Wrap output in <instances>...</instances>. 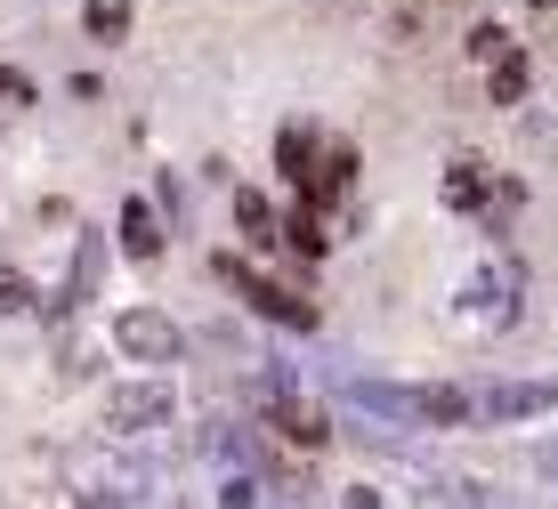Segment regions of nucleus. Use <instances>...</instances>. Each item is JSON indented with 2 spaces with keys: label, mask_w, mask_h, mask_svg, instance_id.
Segmentation results:
<instances>
[{
  "label": "nucleus",
  "mask_w": 558,
  "mask_h": 509,
  "mask_svg": "<svg viewBox=\"0 0 558 509\" xmlns=\"http://www.w3.org/2000/svg\"><path fill=\"white\" fill-rule=\"evenodd\" d=\"M267 469H219V509H267Z\"/></svg>",
  "instance_id": "obj_12"
},
{
  "label": "nucleus",
  "mask_w": 558,
  "mask_h": 509,
  "mask_svg": "<svg viewBox=\"0 0 558 509\" xmlns=\"http://www.w3.org/2000/svg\"><path fill=\"white\" fill-rule=\"evenodd\" d=\"M526 82H534L526 49H502V57L486 65V97H494V106H518V97H526Z\"/></svg>",
  "instance_id": "obj_11"
},
{
  "label": "nucleus",
  "mask_w": 558,
  "mask_h": 509,
  "mask_svg": "<svg viewBox=\"0 0 558 509\" xmlns=\"http://www.w3.org/2000/svg\"><path fill=\"white\" fill-rule=\"evenodd\" d=\"M349 186H356V154H349V146H324V162H316V179H307L300 203H307V210H316V203H340Z\"/></svg>",
  "instance_id": "obj_8"
},
{
  "label": "nucleus",
  "mask_w": 558,
  "mask_h": 509,
  "mask_svg": "<svg viewBox=\"0 0 558 509\" xmlns=\"http://www.w3.org/2000/svg\"><path fill=\"white\" fill-rule=\"evenodd\" d=\"M25 307H33V283L16 267H0V316H25Z\"/></svg>",
  "instance_id": "obj_16"
},
{
  "label": "nucleus",
  "mask_w": 558,
  "mask_h": 509,
  "mask_svg": "<svg viewBox=\"0 0 558 509\" xmlns=\"http://www.w3.org/2000/svg\"><path fill=\"white\" fill-rule=\"evenodd\" d=\"M113 348H122L130 364H179L186 356V331L162 316V307H122L113 316Z\"/></svg>",
  "instance_id": "obj_2"
},
{
  "label": "nucleus",
  "mask_w": 558,
  "mask_h": 509,
  "mask_svg": "<svg viewBox=\"0 0 558 509\" xmlns=\"http://www.w3.org/2000/svg\"><path fill=\"white\" fill-rule=\"evenodd\" d=\"M534 469H543V477H558V437L543 445V453H534Z\"/></svg>",
  "instance_id": "obj_20"
},
{
  "label": "nucleus",
  "mask_w": 558,
  "mask_h": 509,
  "mask_svg": "<svg viewBox=\"0 0 558 509\" xmlns=\"http://www.w3.org/2000/svg\"><path fill=\"white\" fill-rule=\"evenodd\" d=\"M446 194H453L461 210H470L477 194H486V179H477V162H453V179H446Z\"/></svg>",
  "instance_id": "obj_18"
},
{
  "label": "nucleus",
  "mask_w": 558,
  "mask_h": 509,
  "mask_svg": "<svg viewBox=\"0 0 558 509\" xmlns=\"http://www.w3.org/2000/svg\"><path fill=\"white\" fill-rule=\"evenodd\" d=\"M203 453L219 461V469H259V445H252V428H243V421H210Z\"/></svg>",
  "instance_id": "obj_10"
},
{
  "label": "nucleus",
  "mask_w": 558,
  "mask_h": 509,
  "mask_svg": "<svg viewBox=\"0 0 558 509\" xmlns=\"http://www.w3.org/2000/svg\"><path fill=\"white\" fill-rule=\"evenodd\" d=\"M283 243H292L300 251V259H324V243H332V234H324V219H316V210H292V219H283Z\"/></svg>",
  "instance_id": "obj_14"
},
{
  "label": "nucleus",
  "mask_w": 558,
  "mask_h": 509,
  "mask_svg": "<svg viewBox=\"0 0 558 509\" xmlns=\"http://www.w3.org/2000/svg\"><path fill=\"white\" fill-rule=\"evenodd\" d=\"M82 509H122V501H106V494H89V501H82Z\"/></svg>",
  "instance_id": "obj_21"
},
{
  "label": "nucleus",
  "mask_w": 558,
  "mask_h": 509,
  "mask_svg": "<svg viewBox=\"0 0 558 509\" xmlns=\"http://www.w3.org/2000/svg\"><path fill=\"white\" fill-rule=\"evenodd\" d=\"M179 421V388L170 380H113L106 388V428L113 437H154Z\"/></svg>",
  "instance_id": "obj_1"
},
{
  "label": "nucleus",
  "mask_w": 558,
  "mask_h": 509,
  "mask_svg": "<svg viewBox=\"0 0 558 509\" xmlns=\"http://www.w3.org/2000/svg\"><path fill=\"white\" fill-rule=\"evenodd\" d=\"M235 219H243V234H252V243H267V234H276V210H267L259 194H235Z\"/></svg>",
  "instance_id": "obj_15"
},
{
  "label": "nucleus",
  "mask_w": 558,
  "mask_h": 509,
  "mask_svg": "<svg viewBox=\"0 0 558 509\" xmlns=\"http://www.w3.org/2000/svg\"><path fill=\"white\" fill-rule=\"evenodd\" d=\"M130 0H82V25H89V41H130Z\"/></svg>",
  "instance_id": "obj_13"
},
{
  "label": "nucleus",
  "mask_w": 558,
  "mask_h": 509,
  "mask_svg": "<svg viewBox=\"0 0 558 509\" xmlns=\"http://www.w3.org/2000/svg\"><path fill=\"white\" fill-rule=\"evenodd\" d=\"M267 421H276V437L300 445V453H316V445L332 437V428H324V413H316V404H300V397H276V404H267Z\"/></svg>",
  "instance_id": "obj_6"
},
{
  "label": "nucleus",
  "mask_w": 558,
  "mask_h": 509,
  "mask_svg": "<svg viewBox=\"0 0 558 509\" xmlns=\"http://www.w3.org/2000/svg\"><path fill=\"white\" fill-rule=\"evenodd\" d=\"M276 162H283V179H292L307 194V179H316V162H324V146H316V130H300V122H283L276 130Z\"/></svg>",
  "instance_id": "obj_7"
},
{
  "label": "nucleus",
  "mask_w": 558,
  "mask_h": 509,
  "mask_svg": "<svg viewBox=\"0 0 558 509\" xmlns=\"http://www.w3.org/2000/svg\"><path fill=\"white\" fill-rule=\"evenodd\" d=\"M461 307H470L477 324H510V316H518V267H510V259L477 267V276L461 283Z\"/></svg>",
  "instance_id": "obj_5"
},
{
  "label": "nucleus",
  "mask_w": 558,
  "mask_h": 509,
  "mask_svg": "<svg viewBox=\"0 0 558 509\" xmlns=\"http://www.w3.org/2000/svg\"><path fill=\"white\" fill-rule=\"evenodd\" d=\"M502 49H518L510 33H502V25H477V33H470V57H477V65H494V57H502Z\"/></svg>",
  "instance_id": "obj_17"
},
{
  "label": "nucleus",
  "mask_w": 558,
  "mask_h": 509,
  "mask_svg": "<svg viewBox=\"0 0 558 509\" xmlns=\"http://www.w3.org/2000/svg\"><path fill=\"white\" fill-rule=\"evenodd\" d=\"M219 276H227V283H235V300H252V307H259V316H267V324H300V331H307V324H316V307H307V300H300V291H292V283H276V276H259V267H252V259H235V251H227V259H219Z\"/></svg>",
  "instance_id": "obj_3"
},
{
  "label": "nucleus",
  "mask_w": 558,
  "mask_h": 509,
  "mask_svg": "<svg viewBox=\"0 0 558 509\" xmlns=\"http://www.w3.org/2000/svg\"><path fill=\"white\" fill-rule=\"evenodd\" d=\"M122 251H130V259H162V219H154L146 194L122 203Z\"/></svg>",
  "instance_id": "obj_9"
},
{
  "label": "nucleus",
  "mask_w": 558,
  "mask_h": 509,
  "mask_svg": "<svg viewBox=\"0 0 558 509\" xmlns=\"http://www.w3.org/2000/svg\"><path fill=\"white\" fill-rule=\"evenodd\" d=\"M550 404H558V380H486L477 388V421H494V428L534 421V413H550Z\"/></svg>",
  "instance_id": "obj_4"
},
{
  "label": "nucleus",
  "mask_w": 558,
  "mask_h": 509,
  "mask_svg": "<svg viewBox=\"0 0 558 509\" xmlns=\"http://www.w3.org/2000/svg\"><path fill=\"white\" fill-rule=\"evenodd\" d=\"M0 97H9V106H33V82L16 65H0Z\"/></svg>",
  "instance_id": "obj_19"
}]
</instances>
